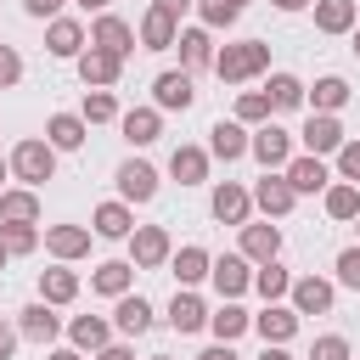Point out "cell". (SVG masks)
<instances>
[{
    "instance_id": "cell-54",
    "label": "cell",
    "mask_w": 360,
    "mask_h": 360,
    "mask_svg": "<svg viewBox=\"0 0 360 360\" xmlns=\"http://www.w3.org/2000/svg\"><path fill=\"white\" fill-rule=\"evenodd\" d=\"M45 360H84V354H79V349H51Z\"/></svg>"
},
{
    "instance_id": "cell-9",
    "label": "cell",
    "mask_w": 360,
    "mask_h": 360,
    "mask_svg": "<svg viewBox=\"0 0 360 360\" xmlns=\"http://www.w3.org/2000/svg\"><path fill=\"white\" fill-rule=\"evenodd\" d=\"M56 332H62V315L45 304V298H34V304H22L17 309V338H28V343H56Z\"/></svg>"
},
{
    "instance_id": "cell-52",
    "label": "cell",
    "mask_w": 360,
    "mask_h": 360,
    "mask_svg": "<svg viewBox=\"0 0 360 360\" xmlns=\"http://www.w3.org/2000/svg\"><path fill=\"white\" fill-rule=\"evenodd\" d=\"M197 360H242V354H236V349H231V343H214V349H202V354H197Z\"/></svg>"
},
{
    "instance_id": "cell-53",
    "label": "cell",
    "mask_w": 360,
    "mask_h": 360,
    "mask_svg": "<svg viewBox=\"0 0 360 360\" xmlns=\"http://www.w3.org/2000/svg\"><path fill=\"white\" fill-rule=\"evenodd\" d=\"M259 360H292V354H287L281 343H264V354H259Z\"/></svg>"
},
{
    "instance_id": "cell-6",
    "label": "cell",
    "mask_w": 360,
    "mask_h": 360,
    "mask_svg": "<svg viewBox=\"0 0 360 360\" xmlns=\"http://www.w3.org/2000/svg\"><path fill=\"white\" fill-rule=\"evenodd\" d=\"M298 141H304V152H309V158H332L349 135H343L338 112H309V118H304V129H298Z\"/></svg>"
},
{
    "instance_id": "cell-62",
    "label": "cell",
    "mask_w": 360,
    "mask_h": 360,
    "mask_svg": "<svg viewBox=\"0 0 360 360\" xmlns=\"http://www.w3.org/2000/svg\"><path fill=\"white\" fill-rule=\"evenodd\" d=\"M354 225H360V214H354Z\"/></svg>"
},
{
    "instance_id": "cell-18",
    "label": "cell",
    "mask_w": 360,
    "mask_h": 360,
    "mask_svg": "<svg viewBox=\"0 0 360 360\" xmlns=\"http://www.w3.org/2000/svg\"><path fill=\"white\" fill-rule=\"evenodd\" d=\"M62 264H73V259H84L90 253V225H45V236H39Z\"/></svg>"
},
{
    "instance_id": "cell-13",
    "label": "cell",
    "mask_w": 360,
    "mask_h": 360,
    "mask_svg": "<svg viewBox=\"0 0 360 360\" xmlns=\"http://www.w3.org/2000/svg\"><path fill=\"white\" fill-rule=\"evenodd\" d=\"M208 208H214L219 225H248V214H253V191L236 186V180H219L214 197H208Z\"/></svg>"
},
{
    "instance_id": "cell-49",
    "label": "cell",
    "mask_w": 360,
    "mask_h": 360,
    "mask_svg": "<svg viewBox=\"0 0 360 360\" xmlns=\"http://www.w3.org/2000/svg\"><path fill=\"white\" fill-rule=\"evenodd\" d=\"M22 11H28V17H45V22H51V17L62 11V0H22Z\"/></svg>"
},
{
    "instance_id": "cell-40",
    "label": "cell",
    "mask_w": 360,
    "mask_h": 360,
    "mask_svg": "<svg viewBox=\"0 0 360 360\" xmlns=\"http://www.w3.org/2000/svg\"><path fill=\"white\" fill-rule=\"evenodd\" d=\"M79 118H84V124H118V96H112V90H84Z\"/></svg>"
},
{
    "instance_id": "cell-7",
    "label": "cell",
    "mask_w": 360,
    "mask_h": 360,
    "mask_svg": "<svg viewBox=\"0 0 360 360\" xmlns=\"http://www.w3.org/2000/svg\"><path fill=\"white\" fill-rule=\"evenodd\" d=\"M158 197V169L146 158H124L118 163V202H152Z\"/></svg>"
},
{
    "instance_id": "cell-30",
    "label": "cell",
    "mask_w": 360,
    "mask_h": 360,
    "mask_svg": "<svg viewBox=\"0 0 360 360\" xmlns=\"http://www.w3.org/2000/svg\"><path fill=\"white\" fill-rule=\"evenodd\" d=\"M0 225H39V191L6 186L0 191Z\"/></svg>"
},
{
    "instance_id": "cell-17",
    "label": "cell",
    "mask_w": 360,
    "mask_h": 360,
    "mask_svg": "<svg viewBox=\"0 0 360 360\" xmlns=\"http://www.w3.org/2000/svg\"><path fill=\"white\" fill-rule=\"evenodd\" d=\"M281 174H287V186H292L298 197H309V191H326V186H332V169H326V158H309V152H304V158H292Z\"/></svg>"
},
{
    "instance_id": "cell-32",
    "label": "cell",
    "mask_w": 360,
    "mask_h": 360,
    "mask_svg": "<svg viewBox=\"0 0 360 360\" xmlns=\"http://www.w3.org/2000/svg\"><path fill=\"white\" fill-rule=\"evenodd\" d=\"M248 326H253V315H248V309H242L236 298H225L219 309H208V332H214L219 343H236V338H242Z\"/></svg>"
},
{
    "instance_id": "cell-61",
    "label": "cell",
    "mask_w": 360,
    "mask_h": 360,
    "mask_svg": "<svg viewBox=\"0 0 360 360\" xmlns=\"http://www.w3.org/2000/svg\"><path fill=\"white\" fill-rule=\"evenodd\" d=\"M152 360H174V354H152Z\"/></svg>"
},
{
    "instance_id": "cell-38",
    "label": "cell",
    "mask_w": 360,
    "mask_h": 360,
    "mask_svg": "<svg viewBox=\"0 0 360 360\" xmlns=\"http://www.w3.org/2000/svg\"><path fill=\"white\" fill-rule=\"evenodd\" d=\"M315 28L321 34H354V0H315Z\"/></svg>"
},
{
    "instance_id": "cell-25",
    "label": "cell",
    "mask_w": 360,
    "mask_h": 360,
    "mask_svg": "<svg viewBox=\"0 0 360 360\" xmlns=\"http://www.w3.org/2000/svg\"><path fill=\"white\" fill-rule=\"evenodd\" d=\"M169 174H174L180 186H202V180H208V146L180 141V146L169 152Z\"/></svg>"
},
{
    "instance_id": "cell-51",
    "label": "cell",
    "mask_w": 360,
    "mask_h": 360,
    "mask_svg": "<svg viewBox=\"0 0 360 360\" xmlns=\"http://www.w3.org/2000/svg\"><path fill=\"white\" fill-rule=\"evenodd\" d=\"M96 360H135V349L129 343H107V349H96Z\"/></svg>"
},
{
    "instance_id": "cell-28",
    "label": "cell",
    "mask_w": 360,
    "mask_h": 360,
    "mask_svg": "<svg viewBox=\"0 0 360 360\" xmlns=\"http://www.w3.org/2000/svg\"><path fill=\"white\" fill-rule=\"evenodd\" d=\"M118 309H112V332H124V338H141V332H152V304L141 298V292H124V298H112Z\"/></svg>"
},
{
    "instance_id": "cell-27",
    "label": "cell",
    "mask_w": 360,
    "mask_h": 360,
    "mask_svg": "<svg viewBox=\"0 0 360 360\" xmlns=\"http://www.w3.org/2000/svg\"><path fill=\"white\" fill-rule=\"evenodd\" d=\"M129 287H135V264L129 259H107V264L90 270V292H101V298H124Z\"/></svg>"
},
{
    "instance_id": "cell-47",
    "label": "cell",
    "mask_w": 360,
    "mask_h": 360,
    "mask_svg": "<svg viewBox=\"0 0 360 360\" xmlns=\"http://www.w3.org/2000/svg\"><path fill=\"white\" fill-rule=\"evenodd\" d=\"M17 79H22V56H17L11 45H0V90H11Z\"/></svg>"
},
{
    "instance_id": "cell-55",
    "label": "cell",
    "mask_w": 360,
    "mask_h": 360,
    "mask_svg": "<svg viewBox=\"0 0 360 360\" xmlns=\"http://www.w3.org/2000/svg\"><path fill=\"white\" fill-rule=\"evenodd\" d=\"M304 6H315V0H276V11H304Z\"/></svg>"
},
{
    "instance_id": "cell-44",
    "label": "cell",
    "mask_w": 360,
    "mask_h": 360,
    "mask_svg": "<svg viewBox=\"0 0 360 360\" xmlns=\"http://www.w3.org/2000/svg\"><path fill=\"white\" fill-rule=\"evenodd\" d=\"M309 360H349V338H343V332H326V338H315Z\"/></svg>"
},
{
    "instance_id": "cell-4",
    "label": "cell",
    "mask_w": 360,
    "mask_h": 360,
    "mask_svg": "<svg viewBox=\"0 0 360 360\" xmlns=\"http://www.w3.org/2000/svg\"><path fill=\"white\" fill-rule=\"evenodd\" d=\"M169 253H174V242H169L163 225H135L129 231V264L135 270H158V264H169Z\"/></svg>"
},
{
    "instance_id": "cell-14",
    "label": "cell",
    "mask_w": 360,
    "mask_h": 360,
    "mask_svg": "<svg viewBox=\"0 0 360 360\" xmlns=\"http://www.w3.org/2000/svg\"><path fill=\"white\" fill-rule=\"evenodd\" d=\"M208 281H214V292H219V298H242V292L253 287V264H248L242 253H225V259H214V264H208Z\"/></svg>"
},
{
    "instance_id": "cell-23",
    "label": "cell",
    "mask_w": 360,
    "mask_h": 360,
    "mask_svg": "<svg viewBox=\"0 0 360 360\" xmlns=\"http://www.w3.org/2000/svg\"><path fill=\"white\" fill-rule=\"evenodd\" d=\"M118 129H124L129 146H152L163 135V112L158 107H129V112H118Z\"/></svg>"
},
{
    "instance_id": "cell-31",
    "label": "cell",
    "mask_w": 360,
    "mask_h": 360,
    "mask_svg": "<svg viewBox=\"0 0 360 360\" xmlns=\"http://www.w3.org/2000/svg\"><path fill=\"white\" fill-rule=\"evenodd\" d=\"M135 39H141V51H174V39H180V22H174V17H163V11L152 6V11L141 17Z\"/></svg>"
},
{
    "instance_id": "cell-8",
    "label": "cell",
    "mask_w": 360,
    "mask_h": 360,
    "mask_svg": "<svg viewBox=\"0 0 360 360\" xmlns=\"http://www.w3.org/2000/svg\"><path fill=\"white\" fill-rule=\"evenodd\" d=\"M287 298H292V309H298V315H332L338 287H332L326 276H298V281L287 287Z\"/></svg>"
},
{
    "instance_id": "cell-29",
    "label": "cell",
    "mask_w": 360,
    "mask_h": 360,
    "mask_svg": "<svg viewBox=\"0 0 360 360\" xmlns=\"http://www.w3.org/2000/svg\"><path fill=\"white\" fill-rule=\"evenodd\" d=\"M68 338H73L79 354H96V349L112 343V321H107V315H73V321H68Z\"/></svg>"
},
{
    "instance_id": "cell-16",
    "label": "cell",
    "mask_w": 360,
    "mask_h": 360,
    "mask_svg": "<svg viewBox=\"0 0 360 360\" xmlns=\"http://www.w3.org/2000/svg\"><path fill=\"white\" fill-rule=\"evenodd\" d=\"M118 73H124V56H112V51H79V79L90 84V90H112L118 84Z\"/></svg>"
},
{
    "instance_id": "cell-5",
    "label": "cell",
    "mask_w": 360,
    "mask_h": 360,
    "mask_svg": "<svg viewBox=\"0 0 360 360\" xmlns=\"http://www.w3.org/2000/svg\"><path fill=\"white\" fill-rule=\"evenodd\" d=\"M152 101H158V112H186V107L197 101L191 73H186V68H163V73L152 79Z\"/></svg>"
},
{
    "instance_id": "cell-57",
    "label": "cell",
    "mask_w": 360,
    "mask_h": 360,
    "mask_svg": "<svg viewBox=\"0 0 360 360\" xmlns=\"http://www.w3.org/2000/svg\"><path fill=\"white\" fill-rule=\"evenodd\" d=\"M6 174H11V163H6V158H0V191H6Z\"/></svg>"
},
{
    "instance_id": "cell-50",
    "label": "cell",
    "mask_w": 360,
    "mask_h": 360,
    "mask_svg": "<svg viewBox=\"0 0 360 360\" xmlns=\"http://www.w3.org/2000/svg\"><path fill=\"white\" fill-rule=\"evenodd\" d=\"M152 6H158V11H163V17H174V22H180V17H186V11H191V6H197V0H152Z\"/></svg>"
},
{
    "instance_id": "cell-2",
    "label": "cell",
    "mask_w": 360,
    "mask_h": 360,
    "mask_svg": "<svg viewBox=\"0 0 360 360\" xmlns=\"http://www.w3.org/2000/svg\"><path fill=\"white\" fill-rule=\"evenodd\" d=\"M6 163H11V174H17V180H22L28 191H39V186H45L51 174H56V152H51V141H39V135L17 141Z\"/></svg>"
},
{
    "instance_id": "cell-19",
    "label": "cell",
    "mask_w": 360,
    "mask_h": 360,
    "mask_svg": "<svg viewBox=\"0 0 360 360\" xmlns=\"http://www.w3.org/2000/svg\"><path fill=\"white\" fill-rule=\"evenodd\" d=\"M248 264H270L281 259V225H242V248H236Z\"/></svg>"
},
{
    "instance_id": "cell-22",
    "label": "cell",
    "mask_w": 360,
    "mask_h": 360,
    "mask_svg": "<svg viewBox=\"0 0 360 360\" xmlns=\"http://www.w3.org/2000/svg\"><path fill=\"white\" fill-rule=\"evenodd\" d=\"M84 135H90V124H84L79 112H51V118H45V141H51V152H79Z\"/></svg>"
},
{
    "instance_id": "cell-42",
    "label": "cell",
    "mask_w": 360,
    "mask_h": 360,
    "mask_svg": "<svg viewBox=\"0 0 360 360\" xmlns=\"http://www.w3.org/2000/svg\"><path fill=\"white\" fill-rule=\"evenodd\" d=\"M0 248H6V259H28L39 248V231L34 225H0Z\"/></svg>"
},
{
    "instance_id": "cell-12",
    "label": "cell",
    "mask_w": 360,
    "mask_h": 360,
    "mask_svg": "<svg viewBox=\"0 0 360 360\" xmlns=\"http://www.w3.org/2000/svg\"><path fill=\"white\" fill-rule=\"evenodd\" d=\"M292 202H298V191L287 186V174H259V186H253V208H259L264 219H287Z\"/></svg>"
},
{
    "instance_id": "cell-26",
    "label": "cell",
    "mask_w": 360,
    "mask_h": 360,
    "mask_svg": "<svg viewBox=\"0 0 360 360\" xmlns=\"http://www.w3.org/2000/svg\"><path fill=\"white\" fill-rule=\"evenodd\" d=\"M129 231H135V214H129V202H101V208L90 214V236L129 242Z\"/></svg>"
},
{
    "instance_id": "cell-43",
    "label": "cell",
    "mask_w": 360,
    "mask_h": 360,
    "mask_svg": "<svg viewBox=\"0 0 360 360\" xmlns=\"http://www.w3.org/2000/svg\"><path fill=\"white\" fill-rule=\"evenodd\" d=\"M197 17H202V28L214 34V28H231V22L242 17V11H231L225 0H197Z\"/></svg>"
},
{
    "instance_id": "cell-46",
    "label": "cell",
    "mask_w": 360,
    "mask_h": 360,
    "mask_svg": "<svg viewBox=\"0 0 360 360\" xmlns=\"http://www.w3.org/2000/svg\"><path fill=\"white\" fill-rule=\"evenodd\" d=\"M338 287H354L360 292V248H343L338 253Z\"/></svg>"
},
{
    "instance_id": "cell-34",
    "label": "cell",
    "mask_w": 360,
    "mask_h": 360,
    "mask_svg": "<svg viewBox=\"0 0 360 360\" xmlns=\"http://www.w3.org/2000/svg\"><path fill=\"white\" fill-rule=\"evenodd\" d=\"M39 298H45L51 309L73 304V298H79V276H73L68 264H56V270H39Z\"/></svg>"
},
{
    "instance_id": "cell-58",
    "label": "cell",
    "mask_w": 360,
    "mask_h": 360,
    "mask_svg": "<svg viewBox=\"0 0 360 360\" xmlns=\"http://www.w3.org/2000/svg\"><path fill=\"white\" fill-rule=\"evenodd\" d=\"M225 6H231V11H242V6H248V0H225Z\"/></svg>"
},
{
    "instance_id": "cell-60",
    "label": "cell",
    "mask_w": 360,
    "mask_h": 360,
    "mask_svg": "<svg viewBox=\"0 0 360 360\" xmlns=\"http://www.w3.org/2000/svg\"><path fill=\"white\" fill-rule=\"evenodd\" d=\"M0 270H6V248H0Z\"/></svg>"
},
{
    "instance_id": "cell-24",
    "label": "cell",
    "mask_w": 360,
    "mask_h": 360,
    "mask_svg": "<svg viewBox=\"0 0 360 360\" xmlns=\"http://www.w3.org/2000/svg\"><path fill=\"white\" fill-rule=\"evenodd\" d=\"M208 158H219V163L248 158V129H242L236 118H219V124L208 129Z\"/></svg>"
},
{
    "instance_id": "cell-10",
    "label": "cell",
    "mask_w": 360,
    "mask_h": 360,
    "mask_svg": "<svg viewBox=\"0 0 360 360\" xmlns=\"http://www.w3.org/2000/svg\"><path fill=\"white\" fill-rule=\"evenodd\" d=\"M84 34H90V45H96V51H112V56H129V51H135V28H129L118 11H101Z\"/></svg>"
},
{
    "instance_id": "cell-48",
    "label": "cell",
    "mask_w": 360,
    "mask_h": 360,
    "mask_svg": "<svg viewBox=\"0 0 360 360\" xmlns=\"http://www.w3.org/2000/svg\"><path fill=\"white\" fill-rule=\"evenodd\" d=\"M17 343H22V338H17V321H0V360H11Z\"/></svg>"
},
{
    "instance_id": "cell-39",
    "label": "cell",
    "mask_w": 360,
    "mask_h": 360,
    "mask_svg": "<svg viewBox=\"0 0 360 360\" xmlns=\"http://www.w3.org/2000/svg\"><path fill=\"white\" fill-rule=\"evenodd\" d=\"M321 202H326V219H338V225H343V219H354V214H360V186H349V180H332Z\"/></svg>"
},
{
    "instance_id": "cell-20",
    "label": "cell",
    "mask_w": 360,
    "mask_h": 360,
    "mask_svg": "<svg viewBox=\"0 0 360 360\" xmlns=\"http://www.w3.org/2000/svg\"><path fill=\"white\" fill-rule=\"evenodd\" d=\"M169 326L180 332V338H191V332H202L208 326V304L191 292V287H180L174 298H169Z\"/></svg>"
},
{
    "instance_id": "cell-37",
    "label": "cell",
    "mask_w": 360,
    "mask_h": 360,
    "mask_svg": "<svg viewBox=\"0 0 360 360\" xmlns=\"http://www.w3.org/2000/svg\"><path fill=\"white\" fill-rule=\"evenodd\" d=\"M287 287H292V276H287V264H281V259H270V264H259V270H253V292H259L264 304H281V298H287Z\"/></svg>"
},
{
    "instance_id": "cell-59",
    "label": "cell",
    "mask_w": 360,
    "mask_h": 360,
    "mask_svg": "<svg viewBox=\"0 0 360 360\" xmlns=\"http://www.w3.org/2000/svg\"><path fill=\"white\" fill-rule=\"evenodd\" d=\"M354 56H360V28H354Z\"/></svg>"
},
{
    "instance_id": "cell-35",
    "label": "cell",
    "mask_w": 360,
    "mask_h": 360,
    "mask_svg": "<svg viewBox=\"0 0 360 360\" xmlns=\"http://www.w3.org/2000/svg\"><path fill=\"white\" fill-rule=\"evenodd\" d=\"M304 79L298 73H270V84H264V96H270V112H292V107H304Z\"/></svg>"
},
{
    "instance_id": "cell-45",
    "label": "cell",
    "mask_w": 360,
    "mask_h": 360,
    "mask_svg": "<svg viewBox=\"0 0 360 360\" xmlns=\"http://www.w3.org/2000/svg\"><path fill=\"white\" fill-rule=\"evenodd\" d=\"M332 158H338V174H343L349 186H360V141H343Z\"/></svg>"
},
{
    "instance_id": "cell-41",
    "label": "cell",
    "mask_w": 360,
    "mask_h": 360,
    "mask_svg": "<svg viewBox=\"0 0 360 360\" xmlns=\"http://www.w3.org/2000/svg\"><path fill=\"white\" fill-rule=\"evenodd\" d=\"M236 124H242V129L270 124V96H264V90H242V96H236Z\"/></svg>"
},
{
    "instance_id": "cell-3",
    "label": "cell",
    "mask_w": 360,
    "mask_h": 360,
    "mask_svg": "<svg viewBox=\"0 0 360 360\" xmlns=\"http://www.w3.org/2000/svg\"><path fill=\"white\" fill-rule=\"evenodd\" d=\"M248 152L264 163V174H281V169L292 163V135H287L281 124H259V129L248 135Z\"/></svg>"
},
{
    "instance_id": "cell-15",
    "label": "cell",
    "mask_w": 360,
    "mask_h": 360,
    "mask_svg": "<svg viewBox=\"0 0 360 360\" xmlns=\"http://www.w3.org/2000/svg\"><path fill=\"white\" fill-rule=\"evenodd\" d=\"M298 321H304V315H298L292 304H264V309L253 315V332H259L264 343H281V349H287V343L298 338Z\"/></svg>"
},
{
    "instance_id": "cell-1",
    "label": "cell",
    "mask_w": 360,
    "mask_h": 360,
    "mask_svg": "<svg viewBox=\"0 0 360 360\" xmlns=\"http://www.w3.org/2000/svg\"><path fill=\"white\" fill-rule=\"evenodd\" d=\"M214 73H219L225 84H248V79L270 73V45H264V39H236V45H225V51H214Z\"/></svg>"
},
{
    "instance_id": "cell-33",
    "label": "cell",
    "mask_w": 360,
    "mask_h": 360,
    "mask_svg": "<svg viewBox=\"0 0 360 360\" xmlns=\"http://www.w3.org/2000/svg\"><path fill=\"white\" fill-rule=\"evenodd\" d=\"M349 79H338V73H326V79H315V90H304V101H309V112H338V107H349Z\"/></svg>"
},
{
    "instance_id": "cell-21",
    "label": "cell",
    "mask_w": 360,
    "mask_h": 360,
    "mask_svg": "<svg viewBox=\"0 0 360 360\" xmlns=\"http://www.w3.org/2000/svg\"><path fill=\"white\" fill-rule=\"evenodd\" d=\"M174 45H180V68H186V73L214 68V34H208L202 22H197V28H180V39H174Z\"/></svg>"
},
{
    "instance_id": "cell-11",
    "label": "cell",
    "mask_w": 360,
    "mask_h": 360,
    "mask_svg": "<svg viewBox=\"0 0 360 360\" xmlns=\"http://www.w3.org/2000/svg\"><path fill=\"white\" fill-rule=\"evenodd\" d=\"M84 22L79 17H51L45 22V51L56 56V62H79V51H84Z\"/></svg>"
},
{
    "instance_id": "cell-56",
    "label": "cell",
    "mask_w": 360,
    "mask_h": 360,
    "mask_svg": "<svg viewBox=\"0 0 360 360\" xmlns=\"http://www.w3.org/2000/svg\"><path fill=\"white\" fill-rule=\"evenodd\" d=\"M79 6H84V11H96V17H101V11H107V6H112V0H79Z\"/></svg>"
},
{
    "instance_id": "cell-36",
    "label": "cell",
    "mask_w": 360,
    "mask_h": 360,
    "mask_svg": "<svg viewBox=\"0 0 360 360\" xmlns=\"http://www.w3.org/2000/svg\"><path fill=\"white\" fill-rule=\"evenodd\" d=\"M169 264H174V276H180V287H197V281H208V264H214V253L208 248H180V253H169Z\"/></svg>"
}]
</instances>
